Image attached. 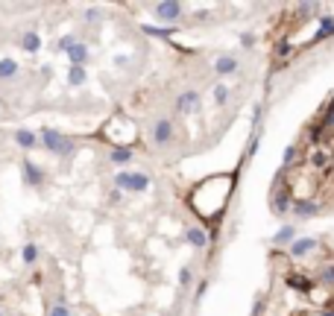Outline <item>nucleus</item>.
<instances>
[{"mask_svg":"<svg viewBox=\"0 0 334 316\" xmlns=\"http://www.w3.org/2000/svg\"><path fill=\"white\" fill-rule=\"evenodd\" d=\"M38 144H41L50 155H59V158H67V155H73V149H76L73 138H67V135H62L59 129H50V126H44V129L38 132Z\"/></svg>","mask_w":334,"mask_h":316,"instance_id":"nucleus-1","label":"nucleus"},{"mask_svg":"<svg viewBox=\"0 0 334 316\" xmlns=\"http://www.w3.org/2000/svg\"><path fill=\"white\" fill-rule=\"evenodd\" d=\"M114 185H117V190L123 193V190H129V193H144L150 185H153V179L147 176V173H132V170H120L117 176H114Z\"/></svg>","mask_w":334,"mask_h":316,"instance_id":"nucleus-2","label":"nucleus"},{"mask_svg":"<svg viewBox=\"0 0 334 316\" xmlns=\"http://www.w3.org/2000/svg\"><path fill=\"white\" fill-rule=\"evenodd\" d=\"M153 15L158 18V21H170V23H176V21H182V15H185V6L182 3H176V0H170V3H156L153 6Z\"/></svg>","mask_w":334,"mask_h":316,"instance_id":"nucleus-3","label":"nucleus"},{"mask_svg":"<svg viewBox=\"0 0 334 316\" xmlns=\"http://www.w3.org/2000/svg\"><path fill=\"white\" fill-rule=\"evenodd\" d=\"M153 144L156 147H164V144H170L173 141V135H176V129H173V120H167V117H158L156 123H153Z\"/></svg>","mask_w":334,"mask_h":316,"instance_id":"nucleus-4","label":"nucleus"},{"mask_svg":"<svg viewBox=\"0 0 334 316\" xmlns=\"http://www.w3.org/2000/svg\"><path fill=\"white\" fill-rule=\"evenodd\" d=\"M21 176H23V182H26L29 188H41V185H44V170H41L32 158H23V161H21Z\"/></svg>","mask_w":334,"mask_h":316,"instance_id":"nucleus-5","label":"nucleus"},{"mask_svg":"<svg viewBox=\"0 0 334 316\" xmlns=\"http://www.w3.org/2000/svg\"><path fill=\"white\" fill-rule=\"evenodd\" d=\"M176 111H179V114H194V111H200V91H194V88L182 91V94L176 97Z\"/></svg>","mask_w":334,"mask_h":316,"instance_id":"nucleus-6","label":"nucleus"},{"mask_svg":"<svg viewBox=\"0 0 334 316\" xmlns=\"http://www.w3.org/2000/svg\"><path fill=\"white\" fill-rule=\"evenodd\" d=\"M270 208H273V214H290V211H293L290 190H288V188H279V190L273 193V199H270Z\"/></svg>","mask_w":334,"mask_h":316,"instance_id":"nucleus-7","label":"nucleus"},{"mask_svg":"<svg viewBox=\"0 0 334 316\" xmlns=\"http://www.w3.org/2000/svg\"><path fill=\"white\" fill-rule=\"evenodd\" d=\"M211 67H214V73H217V76H235L241 64H238V59H235V56H217Z\"/></svg>","mask_w":334,"mask_h":316,"instance_id":"nucleus-8","label":"nucleus"},{"mask_svg":"<svg viewBox=\"0 0 334 316\" xmlns=\"http://www.w3.org/2000/svg\"><path fill=\"white\" fill-rule=\"evenodd\" d=\"M293 214H296L299 220H311V217L320 214V205L311 202V199H299V202H293Z\"/></svg>","mask_w":334,"mask_h":316,"instance_id":"nucleus-9","label":"nucleus"},{"mask_svg":"<svg viewBox=\"0 0 334 316\" xmlns=\"http://www.w3.org/2000/svg\"><path fill=\"white\" fill-rule=\"evenodd\" d=\"M296 237H299V234H296V226H282V229L273 234V246H293Z\"/></svg>","mask_w":334,"mask_h":316,"instance_id":"nucleus-10","label":"nucleus"},{"mask_svg":"<svg viewBox=\"0 0 334 316\" xmlns=\"http://www.w3.org/2000/svg\"><path fill=\"white\" fill-rule=\"evenodd\" d=\"M314 249H317V240H314V237H296L293 246H290V255H293V258H305V255L314 252Z\"/></svg>","mask_w":334,"mask_h":316,"instance_id":"nucleus-11","label":"nucleus"},{"mask_svg":"<svg viewBox=\"0 0 334 316\" xmlns=\"http://www.w3.org/2000/svg\"><path fill=\"white\" fill-rule=\"evenodd\" d=\"M67 59H70V64H76V67H85V62H88V44L76 41V44L67 50Z\"/></svg>","mask_w":334,"mask_h":316,"instance_id":"nucleus-12","label":"nucleus"},{"mask_svg":"<svg viewBox=\"0 0 334 316\" xmlns=\"http://www.w3.org/2000/svg\"><path fill=\"white\" fill-rule=\"evenodd\" d=\"M15 144H18L21 149H35V147H38V135L29 132V129H18V132H15Z\"/></svg>","mask_w":334,"mask_h":316,"instance_id":"nucleus-13","label":"nucleus"},{"mask_svg":"<svg viewBox=\"0 0 334 316\" xmlns=\"http://www.w3.org/2000/svg\"><path fill=\"white\" fill-rule=\"evenodd\" d=\"M211 97H214V105L226 108V105H229V100H232V88H229L226 82H217V85H214V91H211Z\"/></svg>","mask_w":334,"mask_h":316,"instance_id":"nucleus-14","label":"nucleus"},{"mask_svg":"<svg viewBox=\"0 0 334 316\" xmlns=\"http://www.w3.org/2000/svg\"><path fill=\"white\" fill-rule=\"evenodd\" d=\"M109 161H111L114 167H126V164L132 161V147H114L111 155H109Z\"/></svg>","mask_w":334,"mask_h":316,"instance_id":"nucleus-15","label":"nucleus"},{"mask_svg":"<svg viewBox=\"0 0 334 316\" xmlns=\"http://www.w3.org/2000/svg\"><path fill=\"white\" fill-rule=\"evenodd\" d=\"M185 240H188V243H191L194 249H205L211 237H208V234H205L202 229H188V232H185Z\"/></svg>","mask_w":334,"mask_h":316,"instance_id":"nucleus-16","label":"nucleus"},{"mask_svg":"<svg viewBox=\"0 0 334 316\" xmlns=\"http://www.w3.org/2000/svg\"><path fill=\"white\" fill-rule=\"evenodd\" d=\"M21 73V64L15 59H0V82H9Z\"/></svg>","mask_w":334,"mask_h":316,"instance_id":"nucleus-17","label":"nucleus"},{"mask_svg":"<svg viewBox=\"0 0 334 316\" xmlns=\"http://www.w3.org/2000/svg\"><path fill=\"white\" fill-rule=\"evenodd\" d=\"M88 82V70L85 67H76V64H70L67 67V85H73V88H82Z\"/></svg>","mask_w":334,"mask_h":316,"instance_id":"nucleus-18","label":"nucleus"},{"mask_svg":"<svg viewBox=\"0 0 334 316\" xmlns=\"http://www.w3.org/2000/svg\"><path fill=\"white\" fill-rule=\"evenodd\" d=\"M285 284L293 287V290H299V293H311L314 290V281H308L305 275H285Z\"/></svg>","mask_w":334,"mask_h":316,"instance_id":"nucleus-19","label":"nucleus"},{"mask_svg":"<svg viewBox=\"0 0 334 316\" xmlns=\"http://www.w3.org/2000/svg\"><path fill=\"white\" fill-rule=\"evenodd\" d=\"M21 50H26L29 56L38 53V50H41V38H38V32H23V35H21Z\"/></svg>","mask_w":334,"mask_h":316,"instance_id":"nucleus-20","label":"nucleus"},{"mask_svg":"<svg viewBox=\"0 0 334 316\" xmlns=\"http://www.w3.org/2000/svg\"><path fill=\"white\" fill-rule=\"evenodd\" d=\"M38 255H41L38 243H23V249H21V261H23L26 267H32V264L38 261Z\"/></svg>","mask_w":334,"mask_h":316,"instance_id":"nucleus-21","label":"nucleus"},{"mask_svg":"<svg viewBox=\"0 0 334 316\" xmlns=\"http://www.w3.org/2000/svg\"><path fill=\"white\" fill-rule=\"evenodd\" d=\"M334 35V18L332 15H323L320 18V29H317V35H314V41H323V38H329Z\"/></svg>","mask_w":334,"mask_h":316,"instance_id":"nucleus-22","label":"nucleus"},{"mask_svg":"<svg viewBox=\"0 0 334 316\" xmlns=\"http://www.w3.org/2000/svg\"><path fill=\"white\" fill-rule=\"evenodd\" d=\"M141 29H144L147 35H156V38H170V35H173V29H170V26L164 29V26H153V23H141Z\"/></svg>","mask_w":334,"mask_h":316,"instance_id":"nucleus-23","label":"nucleus"},{"mask_svg":"<svg viewBox=\"0 0 334 316\" xmlns=\"http://www.w3.org/2000/svg\"><path fill=\"white\" fill-rule=\"evenodd\" d=\"M47 316H70V308H67V302H65V299H59V302L50 308V314H47Z\"/></svg>","mask_w":334,"mask_h":316,"instance_id":"nucleus-24","label":"nucleus"},{"mask_svg":"<svg viewBox=\"0 0 334 316\" xmlns=\"http://www.w3.org/2000/svg\"><path fill=\"white\" fill-rule=\"evenodd\" d=\"M293 53V44H288V41H282V44H276V59H288Z\"/></svg>","mask_w":334,"mask_h":316,"instance_id":"nucleus-25","label":"nucleus"},{"mask_svg":"<svg viewBox=\"0 0 334 316\" xmlns=\"http://www.w3.org/2000/svg\"><path fill=\"white\" fill-rule=\"evenodd\" d=\"M191 281H194V273L188 267H182L179 270V287H191Z\"/></svg>","mask_w":334,"mask_h":316,"instance_id":"nucleus-26","label":"nucleus"},{"mask_svg":"<svg viewBox=\"0 0 334 316\" xmlns=\"http://www.w3.org/2000/svg\"><path fill=\"white\" fill-rule=\"evenodd\" d=\"M293 158H296V144H290V147L282 152V161H285V167H290V164H293Z\"/></svg>","mask_w":334,"mask_h":316,"instance_id":"nucleus-27","label":"nucleus"},{"mask_svg":"<svg viewBox=\"0 0 334 316\" xmlns=\"http://www.w3.org/2000/svg\"><path fill=\"white\" fill-rule=\"evenodd\" d=\"M311 164H314V167H320V170H323V167H329V155H326V152H317V155H314V158H311Z\"/></svg>","mask_w":334,"mask_h":316,"instance_id":"nucleus-28","label":"nucleus"},{"mask_svg":"<svg viewBox=\"0 0 334 316\" xmlns=\"http://www.w3.org/2000/svg\"><path fill=\"white\" fill-rule=\"evenodd\" d=\"M320 281H323V284H329V287H334V267H326V270H323Z\"/></svg>","mask_w":334,"mask_h":316,"instance_id":"nucleus-29","label":"nucleus"},{"mask_svg":"<svg viewBox=\"0 0 334 316\" xmlns=\"http://www.w3.org/2000/svg\"><path fill=\"white\" fill-rule=\"evenodd\" d=\"M73 44H76V38H73V35H65V38L59 41V50H62V53H67V50H70Z\"/></svg>","mask_w":334,"mask_h":316,"instance_id":"nucleus-30","label":"nucleus"},{"mask_svg":"<svg viewBox=\"0 0 334 316\" xmlns=\"http://www.w3.org/2000/svg\"><path fill=\"white\" fill-rule=\"evenodd\" d=\"M241 44H244V47H252V44H255V35H252V32H244V35H241Z\"/></svg>","mask_w":334,"mask_h":316,"instance_id":"nucleus-31","label":"nucleus"},{"mask_svg":"<svg viewBox=\"0 0 334 316\" xmlns=\"http://www.w3.org/2000/svg\"><path fill=\"white\" fill-rule=\"evenodd\" d=\"M255 149H258V138H249V144H246V155H255Z\"/></svg>","mask_w":334,"mask_h":316,"instance_id":"nucleus-32","label":"nucleus"},{"mask_svg":"<svg viewBox=\"0 0 334 316\" xmlns=\"http://www.w3.org/2000/svg\"><path fill=\"white\" fill-rule=\"evenodd\" d=\"M205 290H208V281H200V284H197V296H202Z\"/></svg>","mask_w":334,"mask_h":316,"instance_id":"nucleus-33","label":"nucleus"},{"mask_svg":"<svg viewBox=\"0 0 334 316\" xmlns=\"http://www.w3.org/2000/svg\"><path fill=\"white\" fill-rule=\"evenodd\" d=\"M323 308H329V311H334V299H326V302H323Z\"/></svg>","mask_w":334,"mask_h":316,"instance_id":"nucleus-34","label":"nucleus"},{"mask_svg":"<svg viewBox=\"0 0 334 316\" xmlns=\"http://www.w3.org/2000/svg\"><path fill=\"white\" fill-rule=\"evenodd\" d=\"M320 316H334V311H329V308H323V314Z\"/></svg>","mask_w":334,"mask_h":316,"instance_id":"nucleus-35","label":"nucleus"},{"mask_svg":"<svg viewBox=\"0 0 334 316\" xmlns=\"http://www.w3.org/2000/svg\"><path fill=\"white\" fill-rule=\"evenodd\" d=\"M0 316H3V314H0Z\"/></svg>","mask_w":334,"mask_h":316,"instance_id":"nucleus-36","label":"nucleus"}]
</instances>
